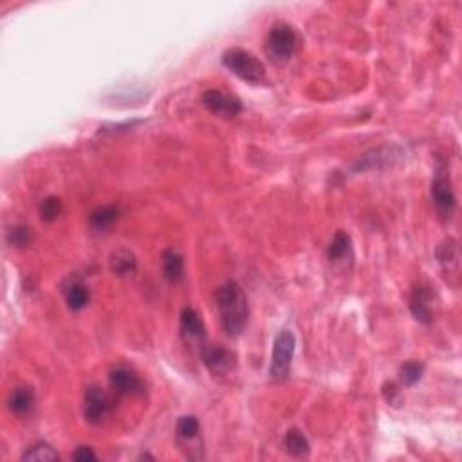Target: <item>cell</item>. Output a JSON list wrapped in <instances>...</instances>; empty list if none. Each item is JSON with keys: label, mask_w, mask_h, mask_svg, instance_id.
Masks as SVG:
<instances>
[{"label": "cell", "mask_w": 462, "mask_h": 462, "mask_svg": "<svg viewBox=\"0 0 462 462\" xmlns=\"http://www.w3.org/2000/svg\"><path fill=\"white\" fill-rule=\"evenodd\" d=\"M29 240H31V228L27 226H17L8 233V242L11 246L24 248V246L29 244Z\"/></svg>", "instance_id": "cb8c5ba5"}, {"label": "cell", "mask_w": 462, "mask_h": 462, "mask_svg": "<svg viewBox=\"0 0 462 462\" xmlns=\"http://www.w3.org/2000/svg\"><path fill=\"white\" fill-rule=\"evenodd\" d=\"M163 273L170 283H179L184 278V258L177 251L168 249L163 253Z\"/></svg>", "instance_id": "4fadbf2b"}, {"label": "cell", "mask_w": 462, "mask_h": 462, "mask_svg": "<svg viewBox=\"0 0 462 462\" xmlns=\"http://www.w3.org/2000/svg\"><path fill=\"white\" fill-rule=\"evenodd\" d=\"M61 214V201L58 197H47L40 204V217L44 223H52Z\"/></svg>", "instance_id": "603a6c76"}, {"label": "cell", "mask_w": 462, "mask_h": 462, "mask_svg": "<svg viewBox=\"0 0 462 462\" xmlns=\"http://www.w3.org/2000/svg\"><path fill=\"white\" fill-rule=\"evenodd\" d=\"M432 291L424 283L415 285L410 297V311L415 316V320L421 323H432L433 311H432Z\"/></svg>", "instance_id": "30bf717a"}, {"label": "cell", "mask_w": 462, "mask_h": 462, "mask_svg": "<svg viewBox=\"0 0 462 462\" xmlns=\"http://www.w3.org/2000/svg\"><path fill=\"white\" fill-rule=\"evenodd\" d=\"M58 454L45 442H38L27 448L26 454L22 455V461H58Z\"/></svg>", "instance_id": "ffe728a7"}, {"label": "cell", "mask_w": 462, "mask_h": 462, "mask_svg": "<svg viewBox=\"0 0 462 462\" xmlns=\"http://www.w3.org/2000/svg\"><path fill=\"white\" fill-rule=\"evenodd\" d=\"M437 257H439L440 266L445 267L446 271H449L452 267H457L459 266L457 242H455L454 239L445 240V242L439 246V249H437Z\"/></svg>", "instance_id": "ac0fdd59"}, {"label": "cell", "mask_w": 462, "mask_h": 462, "mask_svg": "<svg viewBox=\"0 0 462 462\" xmlns=\"http://www.w3.org/2000/svg\"><path fill=\"white\" fill-rule=\"evenodd\" d=\"M199 430H201V424H199V419L195 415H183V417L177 421V435L184 440H192L199 435Z\"/></svg>", "instance_id": "44dd1931"}, {"label": "cell", "mask_w": 462, "mask_h": 462, "mask_svg": "<svg viewBox=\"0 0 462 462\" xmlns=\"http://www.w3.org/2000/svg\"><path fill=\"white\" fill-rule=\"evenodd\" d=\"M283 446H285V452H288L291 457H307L309 455V440L304 433L298 430V428H291L285 433V439H283Z\"/></svg>", "instance_id": "9a60e30c"}, {"label": "cell", "mask_w": 462, "mask_h": 462, "mask_svg": "<svg viewBox=\"0 0 462 462\" xmlns=\"http://www.w3.org/2000/svg\"><path fill=\"white\" fill-rule=\"evenodd\" d=\"M432 199L435 202L437 209L445 217H449L454 214L455 206H457V199H455L454 186L449 181V175L446 170H439L432 181Z\"/></svg>", "instance_id": "8992f818"}, {"label": "cell", "mask_w": 462, "mask_h": 462, "mask_svg": "<svg viewBox=\"0 0 462 462\" xmlns=\"http://www.w3.org/2000/svg\"><path fill=\"white\" fill-rule=\"evenodd\" d=\"M297 33L289 24L278 22L271 27L267 35V52L273 60L285 61L295 54L297 49Z\"/></svg>", "instance_id": "277c9868"}, {"label": "cell", "mask_w": 462, "mask_h": 462, "mask_svg": "<svg viewBox=\"0 0 462 462\" xmlns=\"http://www.w3.org/2000/svg\"><path fill=\"white\" fill-rule=\"evenodd\" d=\"M109 385L116 396H131L143 390V383L127 366H116L109 374Z\"/></svg>", "instance_id": "9c48e42d"}, {"label": "cell", "mask_w": 462, "mask_h": 462, "mask_svg": "<svg viewBox=\"0 0 462 462\" xmlns=\"http://www.w3.org/2000/svg\"><path fill=\"white\" fill-rule=\"evenodd\" d=\"M202 362L214 375H226L228 372L235 368L237 356L235 352L224 349L221 345H211V347H204L202 350Z\"/></svg>", "instance_id": "ba28073f"}, {"label": "cell", "mask_w": 462, "mask_h": 462, "mask_svg": "<svg viewBox=\"0 0 462 462\" xmlns=\"http://www.w3.org/2000/svg\"><path fill=\"white\" fill-rule=\"evenodd\" d=\"M350 249H352V242H350L349 233H345V231H338L334 237H332L331 244H329L327 249V257L331 262L340 260L343 258L345 255L350 253Z\"/></svg>", "instance_id": "2e32d148"}, {"label": "cell", "mask_w": 462, "mask_h": 462, "mask_svg": "<svg viewBox=\"0 0 462 462\" xmlns=\"http://www.w3.org/2000/svg\"><path fill=\"white\" fill-rule=\"evenodd\" d=\"M217 309L223 329L230 336H239L248 323L249 307L244 289L235 280H228L217 289Z\"/></svg>", "instance_id": "6da1fadb"}, {"label": "cell", "mask_w": 462, "mask_h": 462, "mask_svg": "<svg viewBox=\"0 0 462 462\" xmlns=\"http://www.w3.org/2000/svg\"><path fill=\"white\" fill-rule=\"evenodd\" d=\"M223 64L226 69H230L235 76L240 80L249 83H260L266 78V67L255 57L253 52L246 51V49H230L224 52Z\"/></svg>", "instance_id": "7a4b0ae2"}, {"label": "cell", "mask_w": 462, "mask_h": 462, "mask_svg": "<svg viewBox=\"0 0 462 462\" xmlns=\"http://www.w3.org/2000/svg\"><path fill=\"white\" fill-rule=\"evenodd\" d=\"M295 349H297V338L291 331H282L276 336L273 343V352H271L269 375L273 381L288 380L291 372L292 358H295Z\"/></svg>", "instance_id": "3957f363"}, {"label": "cell", "mask_w": 462, "mask_h": 462, "mask_svg": "<svg viewBox=\"0 0 462 462\" xmlns=\"http://www.w3.org/2000/svg\"><path fill=\"white\" fill-rule=\"evenodd\" d=\"M383 394H385V397H387L388 403H396V396L399 394V390H397L396 383H387L385 385Z\"/></svg>", "instance_id": "484cf974"}, {"label": "cell", "mask_w": 462, "mask_h": 462, "mask_svg": "<svg viewBox=\"0 0 462 462\" xmlns=\"http://www.w3.org/2000/svg\"><path fill=\"white\" fill-rule=\"evenodd\" d=\"M36 403L35 392H33V388L29 387H18L15 388L11 396L8 399V406L11 414L18 415V417H26L33 412Z\"/></svg>", "instance_id": "8fae6325"}, {"label": "cell", "mask_w": 462, "mask_h": 462, "mask_svg": "<svg viewBox=\"0 0 462 462\" xmlns=\"http://www.w3.org/2000/svg\"><path fill=\"white\" fill-rule=\"evenodd\" d=\"M118 217L119 208H116V206H103V208H98L96 211H92L91 224L96 230H105V228L112 226L118 221Z\"/></svg>", "instance_id": "d6986e66"}, {"label": "cell", "mask_w": 462, "mask_h": 462, "mask_svg": "<svg viewBox=\"0 0 462 462\" xmlns=\"http://www.w3.org/2000/svg\"><path fill=\"white\" fill-rule=\"evenodd\" d=\"M181 332L188 341H201L204 340L206 329L202 323L201 316L193 309H184L181 314Z\"/></svg>", "instance_id": "7c38bea8"}, {"label": "cell", "mask_w": 462, "mask_h": 462, "mask_svg": "<svg viewBox=\"0 0 462 462\" xmlns=\"http://www.w3.org/2000/svg\"><path fill=\"white\" fill-rule=\"evenodd\" d=\"M424 366L417 362H408L399 368V381H401L405 387H412V385L417 383L421 378H423Z\"/></svg>", "instance_id": "7402d4cb"}, {"label": "cell", "mask_w": 462, "mask_h": 462, "mask_svg": "<svg viewBox=\"0 0 462 462\" xmlns=\"http://www.w3.org/2000/svg\"><path fill=\"white\" fill-rule=\"evenodd\" d=\"M66 300L69 309L82 311L89 304V289L80 282H73L66 289Z\"/></svg>", "instance_id": "e0dca14e"}, {"label": "cell", "mask_w": 462, "mask_h": 462, "mask_svg": "<svg viewBox=\"0 0 462 462\" xmlns=\"http://www.w3.org/2000/svg\"><path fill=\"white\" fill-rule=\"evenodd\" d=\"M112 410V399L100 387H89L83 397V417L91 424H101Z\"/></svg>", "instance_id": "5b68a950"}, {"label": "cell", "mask_w": 462, "mask_h": 462, "mask_svg": "<svg viewBox=\"0 0 462 462\" xmlns=\"http://www.w3.org/2000/svg\"><path fill=\"white\" fill-rule=\"evenodd\" d=\"M109 264H110V269L119 276L131 275V273H134L135 271V267H137V260H135L134 253L125 248H119L116 249V251H112Z\"/></svg>", "instance_id": "5bb4252c"}, {"label": "cell", "mask_w": 462, "mask_h": 462, "mask_svg": "<svg viewBox=\"0 0 462 462\" xmlns=\"http://www.w3.org/2000/svg\"><path fill=\"white\" fill-rule=\"evenodd\" d=\"M73 459H75V461H96L98 457L89 446H80V448H76L75 454H73Z\"/></svg>", "instance_id": "d4e9b609"}, {"label": "cell", "mask_w": 462, "mask_h": 462, "mask_svg": "<svg viewBox=\"0 0 462 462\" xmlns=\"http://www.w3.org/2000/svg\"><path fill=\"white\" fill-rule=\"evenodd\" d=\"M202 105L209 112L217 114V116H224V118H235L242 112V103L239 98L224 94L223 91L211 89L202 94Z\"/></svg>", "instance_id": "52a82bcc"}]
</instances>
